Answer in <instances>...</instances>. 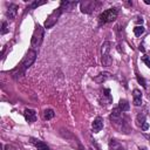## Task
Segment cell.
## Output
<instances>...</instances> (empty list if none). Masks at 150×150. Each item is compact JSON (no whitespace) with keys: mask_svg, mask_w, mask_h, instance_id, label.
I'll return each instance as SVG.
<instances>
[{"mask_svg":"<svg viewBox=\"0 0 150 150\" xmlns=\"http://www.w3.org/2000/svg\"><path fill=\"white\" fill-rule=\"evenodd\" d=\"M36 59V52L34 51V49H29V51L27 52V54L23 56L22 61L20 62V65L18 66V68L14 70V72H19V75H22L25 74V72H26L33 64H34V61Z\"/></svg>","mask_w":150,"mask_h":150,"instance_id":"cell-1","label":"cell"},{"mask_svg":"<svg viewBox=\"0 0 150 150\" xmlns=\"http://www.w3.org/2000/svg\"><path fill=\"white\" fill-rule=\"evenodd\" d=\"M117 14H119V9H117V8H109V9H106V11L102 12V13L100 14V17H98L100 23H108V22L114 21V20L117 18Z\"/></svg>","mask_w":150,"mask_h":150,"instance_id":"cell-2","label":"cell"},{"mask_svg":"<svg viewBox=\"0 0 150 150\" xmlns=\"http://www.w3.org/2000/svg\"><path fill=\"white\" fill-rule=\"evenodd\" d=\"M110 46L111 44L109 41H106L103 42L102 45V48H101V62H102V65L104 67H109L111 65V56H110Z\"/></svg>","mask_w":150,"mask_h":150,"instance_id":"cell-3","label":"cell"},{"mask_svg":"<svg viewBox=\"0 0 150 150\" xmlns=\"http://www.w3.org/2000/svg\"><path fill=\"white\" fill-rule=\"evenodd\" d=\"M42 39H44V28L38 25V26L35 27V31H34L33 35H32V41H31L32 47H34V48L39 47L41 45V42H42Z\"/></svg>","mask_w":150,"mask_h":150,"instance_id":"cell-4","label":"cell"},{"mask_svg":"<svg viewBox=\"0 0 150 150\" xmlns=\"http://www.w3.org/2000/svg\"><path fill=\"white\" fill-rule=\"evenodd\" d=\"M61 13H62V8L61 7L56 8L53 13L47 18V20L45 22V28H52L54 25L56 23V21H58V19H59V17H60Z\"/></svg>","mask_w":150,"mask_h":150,"instance_id":"cell-5","label":"cell"},{"mask_svg":"<svg viewBox=\"0 0 150 150\" xmlns=\"http://www.w3.org/2000/svg\"><path fill=\"white\" fill-rule=\"evenodd\" d=\"M111 101H112V96H111V94H110V90L107 88V89H103L102 92H101V95H100V102H101V104L103 106H107V104H109V103H111Z\"/></svg>","mask_w":150,"mask_h":150,"instance_id":"cell-6","label":"cell"},{"mask_svg":"<svg viewBox=\"0 0 150 150\" xmlns=\"http://www.w3.org/2000/svg\"><path fill=\"white\" fill-rule=\"evenodd\" d=\"M81 12L83 13H92L93 9L96 8V3L95 1H84V3H81Z\"/></svg>","mask_w":150,"mask_h":150,"instance_id":"cell-7","label":"cell"},{"mask_svg":"<svg viewBox=\"0 0 150 150\" xmlns=\"http://www.w3.org/2000/svg\"><path fill=\"white\" fill-rule=\"evenodd\" d=\"M18 8H19L18 5H15V4H11V5L8 6L7 11H6V17H7L9 20L15 19L17 13H18Z\"/></svg>","mask_w":150,"mask_h":150,"instance_id":"cell-8","label":"cell"},{"mask_svg":"<svg viewBox=\"0 0 150 150\" xmlns=\"http://www.w3.org/2000/svg\"><path fill=\"white\" fill-rule=\"evenodd\" d=\"M110 120H111V122L114 124H117L119 122H121V120H122V111L119 109V107L112 109L111 115H110Z\"/></svg>","mask_w":150,"mask_h":150,"instance_id":"cell-9","label":"cell"},{"mask_svg":"<svg viewBox=\"0 0 150 150\" xmlns=\"http://www.w3.org/2000/svg\"><path fill=\"white\" fill-rule=\"evenodd\" d=\"M31 143H32L38 150H51V149H49V147H48L46 143H44L42 141L38 140V139H34V137H32V139H31Z\"/></svg>","mask_w":150,"mask_h":150,"instance_id":"cell-10","label":"cell"},{"mask_svg":"<svg viewBox=\"0 0 150 150\" xmlns=\"http://www.w3.org/2000/svg\"><path fill=\"white\" fill-rule=\"evenodd\" d=\"M23 116H25V119H26L27 122L33 123L36 120V112L33 109H26V110L23 111Z\"/></svg>","mask_w":150,"mask_h":150,"instance_id":"cell-11","label":"cell"},{"mask_svg":"<svg viewBox=\"0 0 150 150\" xmlns=\"http://www.w3.org/2000/svg\"><path fill=\"white\" fill-rule=\"evenodd\" d=\"M93 131L94 133H98V131H101V129L103 128V120L101 117H96L93 122Z\"/></svg>","mask_w":150,"mask_h":150,"instance_id":"cell-12","label":"cell"},{"mask_svg":"<svg viewBox=\"0 0 150 150\" xmlns=\"http://www.w3.org/2000/svg\"><path fill=\"white\" fill-rule=\"evenodd\" d=\"M134 104L137 107L142 104V93L139 89L134 90Z\"/></svg>","mask_w":150,"mask_h":150,"instance_id":"cell-13","label":"cell"},{"mask_svg":"<svg viewBox=\"0 0 150 150\" xmlns=\"http://www.w3.org/2000/svg\"><path fill=\"white\" fill-rule=\"evenodd\" d=\"M108 145H109V150H124L123 145L116 140H110Z\"/></svg>","mask_w":150,"mask_h":150,"instance_id":"cell-14","label":"cell"},{"mask_svg":"<svg viewBox=\"0 0 150 150\" xmlns=\"http://www.w3.org/2000/svg\"><path fill=\"white\" fill-rule=\"evenodd\" d=\"M129 108H130V106H129V102L127 100H121L120 103H119V109L123 112V111H128Z\"/></svg>","mask_w":150,"mask_h":150,"instance_id":"cell-15","label":"cell"},{"mask_svg":"<svg viewBox=\"0 0 150 150\" xmlns=\"http://www.w3.org/2000/svg\"><path fill=\"white\" fill-rule=\"evenodd\" d=\"M76 1H62L61 3V8L64 9V8H66V9H68V11H70V9H73V7L74 6H76Z\"/></svg>","mask_w":150,"mask_h":150,"instance_id":"cell-16","label":"cell"},{"mask_svg":"<svg viewBox=\"0 0 150 150\" xmlns=\"http://www.w3.org/2000/svg\"><path fill=\"white\" fill-rule=\"evenodd\" d=\"M110 78H111V76H110L109 73H101L97 78H95V81H96V82H103V81H106V80H108V79H110Z\"/></svg>","mask_w":150,"mask_h":150,"instance_id":"cell-17","label":"cell"},{"mask_svg":"<svg viewBox=\"0 0 150 150\" xmlns=\"http://www.w3.org/2000/svg\"><path fill=\"white\" fill-rule=\"evenodd\" d=\"M54 115H55V112H54L53 109H46L45 112H44L45 120H52V119L54 117Z\"/></svg>","mask_w":150,"mask_h":150,"instance_id":"cell-18","label":"cell"},{"mask_svg":"<svg viewBox=\"0 0 150 150\" xmlns=\"http://www.w3.org/2000/svg\"><path fill=\"white\" fill-rule=\"evenodd\" d=\"M136 122H137V126L142 128V126L145 123V115L144 114H139L137 115V119H136Z\"/></svg>","mask_w":150,"mask_h":150,"instance_id":"cell-19","label":"cell"},{"mask_svg":"<svg viewBox=\"0 0 150 150\" xmlns=\"http://www.w3.org/2000/svg\"><path fill=\"white\" fill-rule=\"evenodd\" d=\"M134 33H135L136 36H141L144 33V27L143 26H136L134 28Z\"/></svg>","mask_w":150,"mask_h":150,"instance_id":"cell-20","label":"cell"},{"mask_svg":"<svg viewBox=\"0 0 150 150\" xmlns=\"http://www.w3.org/2000/svg\"><path fill=\"white\" fill-rule=\"evenodd\" d=\"M44 4H46V1H40V3L34 1L29 7H27V9H28V8H29V9H33V8H35V7H38V6H40V5H44Z\"/></svg>","mask_w":150,"mask_h":150,"instance_id":"cell-21","label":"cell"},{"mask_svg":"<svg viewBox=\"0 0 150 150\" xmlns=\"http://www.w3.org/2000/svg\"><path fill=\"white\" fill-rule=\"evenodd\" d=\"M137 81H139V83H140V84H142V87H143V88H147V83H145V80H144L142 76H140V75H137Z\"/></svg>","mask_w":150,"mask_h":150,"instance_id":"cell-22","label":"cell"},{"mask_svg":"<svg viewBox=\"0 0 150 150\" xmlns=\"http://www.w3.org/2000/svg\"><path fill=\"white\" fill-rule=\"evenodd\" d=\"M8 32V28H7V22L4 21L3 25H1V34H6Z\"/></svg>","mask_w":150,"mask_h":150,"instance_id":"cell-23","label":"cell"},{"mask_svg":"<svg viewBox=\"0 0 150 150\" xmlns=\"http://www.w3.org/2000/svg\"><path fill=\"white\" fill-rule=\"evenodd\" d=\"M142 61H143L144 64H145V65H147V66H148L149 68H150V59H149V58H148L147 55H144V56L142 58Z\"/></svg>","mask_w":150,"mask_h":150,"instance_id":"cell-24","label":"cell"},{"mask_svg":"<svg viewBox=\"0 0 150 150\" xmlns=\"http://www.w3.org/2000/svg\"><path fill=\"white\" fill-rule=\"evenodd\" d=\"M142 129H143V130H148V129H149V124H148V122H145V123L143 124V126H142Z\"/></svg>","mask_w":150,"mask_h":150,"instance_id":"cell-25","label":"cell"},{"mask_svg":"<svg viewBox=\"0 0 150 150\" xmlns=\"http://www.w3.org/2000/svg\"><path fill=\"white\" fill-rule=\"evenodd\" d=\"M140 51L144 52V47H143V45H140Z\"/></svg>","mask_w":150,"mask_h":150,"instance_id":"cell-26","label":"cell"}]
</instances>
